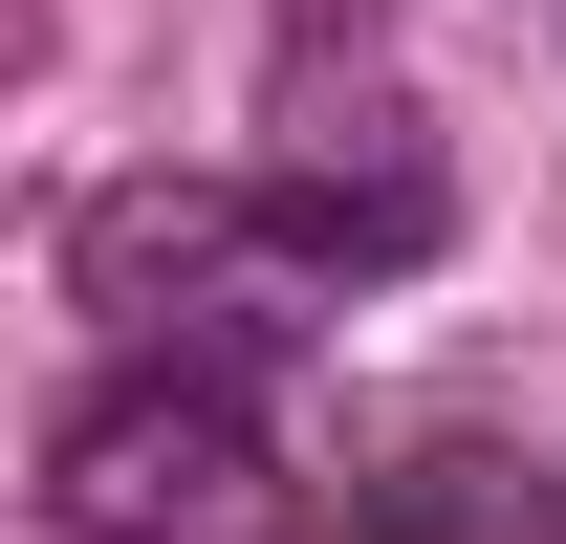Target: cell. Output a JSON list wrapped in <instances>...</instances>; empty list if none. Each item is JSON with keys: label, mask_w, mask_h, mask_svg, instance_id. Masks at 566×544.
Wrapping results in <instances>:
<instances>
[{"label": "cell", "mask_w": 566, "mask_h": 544, "mask_svg": "<svg viewBox=\"0 0 566 544\" xmlns=\"http://www.w3.org/2000/svg\"><path fill=\"white\" fill-rule=\"evenodd\" d=\"M415 262H436V175H109L66 218V283L132 348H240V370H283L327 305Z\"/></svg>", "instance_id": "1"}, {"label": "cell", "mask_w": 566, "mask_h": 544, "mask_svg": "<svg viewBox=\"0 0 566 544\" xmlns=\"http://www.w3.org/2000/svg\"><path fill=\"white\" fill-rule=\"evenodd\" d=\"M44 523L66 544H262L283 523V414L240 348H109L44 414Z\"/></svg>", "instance_id": "2"}, {"label": "cell", "mask_w": 566, "mask_h": 544, "mask_svg": "<svg viewBox=\"0 0 566 544\" xmlns=\"http://www.w3.org/2000/svg\"><path fill=\"white\" fill-rule=\"evenodd\" d=\"M349 544H566V479L501 458V436H415V458L349 501Z\"/></svg>", "instance_id": "3"}]
</instances>
